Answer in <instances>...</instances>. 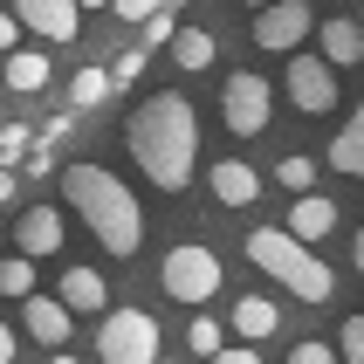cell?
Segmentation results:
<instances>
[{
  "label": "cell",
  "instance_id": "37",
  "mask_svg": "<svg viewBox=\"0 0 364 364\" xmlns=\"http://www.w3.org/2000/svg\"><path fill=\"white\" fill-rule=\"evenodd\" d=\"M76 7H110V0H76Z\"/></svg>",
  "mask_w": 364,
  "mask_h": 364
},
{
  "label": "cell",
  "instance_id": "31",
  "mask_svg": "<svg viewBox=\"0 0 364 364\" xmlns=\"http://www.w3.org/2000/svg\"><path fill=\"white\" fill-rule=\"evenodd\" d=\"M14 48H21V21L0 14V55H14Z\"/></svg>",
  "mask_w": 364,
  "mask_h": 364
},
{
  "label": "cell",
  "instance_id": "25",
  "mask_svg": "<svg viewBox=\"0 0 364 364\" xmlns=\"http://www.w3.org/2000/svg\"><path fill=\"white\" fill-rule=\"evenodd\" d=\"M28 151H35V144H28V131H21V124H0V172H14Z\"/></svg>",
  "mask_w": 364,
  "mask_h": 364
},
{
  "label": "cell",
  "instance_id": "3",
  "mask_svg": "<svg viewBox=\"0 0 364 364\" xmlns=\"http://www.w3.org/2000/svg\"><path fill=\"white\" fill-rule=\"evenodd\" d=\"M247 262L262 268V275H275V282H282L289 296H303V303H330V296H337L330 262L316 255V247H303L289 227H262V234H247Z\"/></svg>",
  "mask_w": 364,
  "mask_h": 364
},
{
  "label": "cell",
  "instance_id": "17",
  "mask_svg": "<svg viewBox=\"0 0 364 364\" xmlns=\"http://www.w3.org/2000/svg\"><path fill=\"white\" fill-rule=\"evenodd\" d=\"M275 330H282V309L268 303V296H241V303H234V337H241V344H262Z\"/></svg>",
  "mask_w": 364,
  "mask_h": 364
},
{
  "label": "cell",
  "instance_id": "38",
  "mask_svg": "<svg viewBox=\"0 0 364 364\" xmlns=\"http://www.w3.org/2000/svg\"><path fill=\"white\" fill-rule=\"evenodd\" d=\"M358 28H364V0H358Z\"/></svg>",
  "mask_w": 364,
  "mask_h": 364
},
{
  "label": "cell",
  "instance_id": "10",
  "mask_svg": "<svg viewBox=\"0 0 364 364\" xmlns=\"http://www.w3.org/2000/svg\"><path fill=\"white\" fill-rule=\"evenodd\" d=\"M55 303L69 309V316H110V282H103L97 268H62Z\"/></svg>",
  "mask_w": 364,
  "mask_h": 364
},
{
  "label": "cell",
  "instance_id": "11",
  "mask_svg": "<svg viewBox=\"0 0 364 364\" xmlns=\"http://www.w3.org/2000/svg\"><path fill=\"white\" fill-rule=\"evenodd\" d=\"M21 330L35 337V344H48V358H55L62 344H69V330H76V316L55 303V296H35V303L21 309Z\"/></svg>",
  "mask_w": 364,
  "mask_h": 364
},
{
  "label": "cell",
  "instance_id": "4",
  "mask_svg": "<svg viewBox=\"0 0 364 364\" xmlns=\"http://www.w3.org/2000/svg\"><path fill=\"white\" fill-rule=\"evenodd\" d=\"M103 364H159V316L151 309H110L97 330Z\"/></svg>",
  "mask_w": 364,
  "mask_h": 364
},
{
  "label": "cell",
  "instance_id": "9",
  "mask_svg": "<svg viewBox=\"0 0 364 364\" xmlns=\"http://www.w3.org/2000/svg\"><path fill=\"white\" fill-rule=\"evenodd\" d=\"M7 14H14L21 28H35L41 41H76L82 35V7L76 0H14Z\"/></svg>",
  "mask_w": 364,
  "mask_h": 364
},
{
  "label": "cell",
  "instance_id": "27",
  "mask_svg": "<svg viewBox=\"0 0 364 364\" xmlns=\"http://www.w3.org/2000/svg\"><path fill=\"white\" fill-rule=\"evenodd\" d=\"M110 14H117V21H159L165 0H110Z\"/></svg>",
  "mask_w": 364,
  "mask_h": 364
},
{
  "label": "cell",
  "instance_id": "18",
  "mask_svg": "<svg viewBox=\"0 0 364 364\" xmlns=\"http://www.w3.org/2000/svg\"><path fill=\"white\" fill-rule=\"evenodd\" d=\"M0 76H7V90H21V97H41V90H48V55H41V48H14Z\"/></svg>",
  "mask_w": 364,
  "mask_h": 364
},
{
  "label": "cell",
  "instance_id": "20",
  "mask_svg": "<svg viewBox=\"0 0 364 364\" xmlns=\"http://www.w3.org/2000/svg\"><path fill=\"white\" fill-rule=\"evenodd\" d=\"M0 296L35 303V262H28V255H7V262H0Z\"/></svg>",
  "mask_w": 364,
  "mask_h": 364
},
{
  "label": "cell",
  "instance_id": "23",
  "mask_svg": "<svg viewBox=\"0 0 364 364\" xmlns=\"http://www.w3.org/2000/svg\"><path fill=\"white\" fill-rule=\"evenodd\" d=\"M186 344H193V358H206V364H213V358L227 350V330L213 323V316H193V330H186Z\"/></svg>",
  "mask_w": 364,
  "mask_h": 364
},
{
  "label": "cell",
  "instance_id": "14",
  "mask_svg": "<svg viewBox=\"0 0 364 364\" xmlns=\"http://www.w3.org/2000/svg\"><path fill=\"white\" fill-rule=\"evenodd\" d=\"M206 179H213V200H220V206H255V200H262V172L241 165V159H220Z\"/></svg>",
  "mask_w": 364,
  "mask_h": 364
},
{
  "label": "cell",
  "instance_id": "35",
  "mask_svg": "<svg viewBox=\"0 0 364 364\" xmlns=\"http://www.w3.org/2000/svg\"><path fill=\"white\" fill-rule=\"evenodd\" d=\"M241 7H262V14H268V7H275V0H241Z\"/></svg>",
  "mask_w": 364,
  "mask_h": 364
},
{
  "label": "cell",
  "instance_id": "8",
  "mask_svg": "<svg viewBox=\"0 0 364 364\" xmlns=\"http://www.w3.org/2000/svg\"><path fill=\"white\" fill-rule=\"evenodd\" d=\"M282 90H289V103H296V110H309V117L337 110V69H330L323 55H289Z\"/></svg>",
  "mask_w": 364,
  "mask_h": 364
},
{
  "label": "cell",
  "instance_id": "29",
  "mask_svg": "<svg viewBox=\"0 0 364 364\" xmlns=\"http://www.w3.org/2000/svg\"><path fill=\"white\" fill-rule=\"evenodd\" d=\"M289 364H337V350H330V344H309V337H303V344L289 350Z\"/></svg>",
  "mask_w": 364,
  "mask_h": 364
},
{
  "label": "cell",
  "instance_id": "36",
  "mask_svg": "<svg viewBox=\"0 0 364 364\" xmlns=\"http://www.w3.org/2000/svg\"><path fill=\"white\" fill-rule=\"evenodd\" d=\"M48 364H76V358H69V350H55V358H48Z\"/></svg>",
  "mask_w": 364,
  "mask_h": 364
},
{
  "label": "cell",
  "instance_id": "13",
  "mask_svg": "<svg viewBox=\"0 0 364 364\" xmlns=\"http://www.w3.org/2000/svg\"><path fill=\"white\" fill-rule=\"evenodd\" d=\"M14 241H21V255H28V262L55 255V247H62V213H55V206H28V213H21V227H14Z\"/></svg>",
  "mask_w": 364,
  "mask_h": 364
},
{
  "label": "cell",
  "instance_id": "12",
  "mask_svg": "<svg viewBox=\"0 0 364 364\" xmlns=\"http://www.w3.org/2000/svg\"><path fill=\"white\" fill-rule=\"evenodd\" d=\"M316 41H323V62H330V69H358V62H364V28H358V14H330L323 28H316Z\"/></svg>",
  "mask_w": 364,
  "mask_h": 364
},
{
  "label": "cell",
  "instance_id": "15",
  "mask_svg": "<svg viewBox=\"0 0 364 364\" xmlns=\"http://www.w3.org/2000/svg\"><path fill=\"white\" fill-rule=\"evenodd\" d=\"M289 234H296V241H303V247H316V241H323V234H337V206H330L323 200V193H309V200H296V206H289Z\"/></svg>",
  "mask_w": 364,
  "mask_h": 364
},
{
  "label": "cell",
  "instance_id": "26",
  "mask_svg": "<svg viewBox=\"0 0 364 364\" xmlns=\"http://www.w3.org/2000/svg\"><path fill=\"white\" fill-rule=\"evenodd\" d=\"M337 344H344V350H337L344 364H364V316H344V330H337Z\"/></svg>",
  "mask_w": 364,
  "mask_h": 364
},
{
  "label": "cell",
  "instance_id": "34",
  "mask_svg": "<svg viewBox=\"0 0 364 364\" xmlns=\"http://www.w3.org/2000/svg\"><path fill=\"white\" fill-rule=\"evenodd\" d=\"M14 200V172H0V206Z\"/></svg>",
  "mask_w": 364,
  "mask_h": 364
},
{
  "label": "cell",
  "instance_id": "19",
  "mask_svg": "<svg viewBox=\"0 0 364 364\" xmlns=\"http://www.w3.org/2000/svg\"><path fill=\"white\" fill-rule=\"evenodd\" d=\"M172 62H179V69H193V76H200V69H213V35H206V28H179Z\"/></svg>",
  "mask_w": 364,
  "mask_h": 364
},
{
  "label": "cell",
  "instance_id": "1",
  "mask_svg": "<svg viewBox=\"0 0 364 364\" xmlns=\"http://www.w3.org/2000/svg\"><path fill=\"white\" fill-rule=\"evenodd\" d=\"M124 144H131V159H138V172L151 186L186 193V186H193V165H200V117H193V103H186L179 90H159V97L138 103Z\"/></svg>",
  "mask_w": 364,
  "mask_h": 364
},
{
  "label": "cell",
  "instance_id": "28",
  "mask_svg": "<svg viewBox=\"0 0 364 364\" xmlns=\"http://www.w3.org/2000/svg\"><path fill=\"white\" fill-rule=\"evenodd\" d=\"M172 41H179V21H172V14L144 21V48H172Z\"/></svg>",
  "mask_w": 364,
  "mask_h": 364
},
{
  "label": "cell",
  "instance_id": "7",
  "mask_svg": "<svg viewBox=\"0 0 364 364\" xmlns=\"http://www.w3.org/2000/svg\"><path fill=\"white\" fill-rule=\"evenodd\" d=\"M316 28H323V14L309 0H275L268 14H255V48H268V55H303V41Z\"/></svg>",
  "mask_w": 364,
  "mask_h": 364
},
{
  "label": "cell",
  "instance_id": "5",
  "mask_svg": "<svg viewBox=\"0 0 364 364\" xmlns=\"http://www.w3.org/2000/svg\"><path fill=\"white\" fill-rule=\"evenodd\" d=\"M159 289L172 296V303H206V296L220 289V255L200 247V241H179L159 262Z\"/></svg>",
  "mask_w": 364,
  "mask_h": 364
},
{
  "label": "cell",
  "instance_id": "2",
  "mask_svg": "<svg viewBox=\"0 0 364 364\" xmlns=\"http://www.w3.org/2000/svg\"><path fill=\"white\" fill-rule=\"evenodd\" d=\"M62 200L82 213V227H90L110 255H138V247H144L138 193H131L124 179H110L103 165H69V172H62Z\"/></svg>",
  "mask_w": 364,
  "mask_h": 364
},
{
  "label": "cell",
  "instance_id": "21",
  "mask_svg": "<svg viewBox=\"0 0 364 364\" xmlns=\"http://www.w3.org/2000/svg\"><path fill=\"white\" fill-rule=\"evenodd\" d=\"M103 97H110V69H76V76H69V103H76V110H97Z\"/></svg>",
  "mask_w": 364,
  "mask_h": 364
},
{
  "label": "cell",
  "instance_id": "32",
  "mask_svg": "<svg viewBox=\"0 0 364 364\" xmlns=\"http://www.w3.org/2000/svg\"><path fill=\"white\" fill-rule=\"evenodd\" d=\"M14 350H21L14 344V323H0V364H14Z\"/></svg>",
  "mask_w": 364,
  "mask_h": 364
},
{
  "label": "cell",
  "instance_id": "33",
  "mask_svg": "<svg viewBox=\"0 0 364 364\" xmlns=\"http://www.w3.org/2000/svg\"><path fill=\"white\" fill-rule=\"evenodd\" d=\"M350 262H358V275H364V227L350 234Z\"/></svg>",
  "mask_w": 364,
  "mask_h": 364
},
{
  "label": "cell",
  "instance_id": "30",
  "mask_svg": "<svg viewBox=\"0 0 364 364\" xmlns=\"http://www.w3.org/2000/svg\"><path fill=\"white\" fill-rule=\"evenodd\" d=\"M213 364H262V350H255V344H227Z\"/></svg>",
  "mask_w": 364,
  "mask_h": 364
},
{
  "label": "cell",
  "instance_id": "6",
  "mask_svg": "<svg viewBox=\"0 0 364 364\" xmlns=\"http://www.w3.org/2000/svg\"><path fill=\"white\" fill-rule=\"evenodd\" d=\"M220 117L234 138H262L268 124H275V90H268L255 69H234V76L220 82Z\"/></svg>",
  "mask_w": 364,
  "mask_h": 364
},
{
  "label": "cell",
  "instance_id": "16",
  "mask_svg": "<svg viewBox=\"0 0 364 364\" xmlns=\"http://www.w3.org/2000/svg\"><path fill=\"white\" fill-rule=\"evenodd\" d=\"M330 172L337 179H364V103L350 110V124H337V138H330Z\"/></svg>",
  "mask_w": 364,
  "mask_h": 364
},
{
  "label": "cell",
  "instance_id": "22",
  "mask_svg": "<svg viewBox=\"0 0 364 364\" xmlns=\"http://www.w3.org/2000/svg\"><path fill=\"white\" fill-rule=\"evenodd\" d=\"M275 179H282L296 200H309V186H316V159H309V151H289V159L275 165Z\"/></svg>",
  "mask_w": 364,
  "mask_h": 364
},
{
  "label": "cell",
  "instance_id": "24",
  "mask_svg": "<svg viewBox=\"0 0 364 364\" xmlns=\"http://www.w3.org/2000/svg\"><path fill=\"white\" fill-rule=\"evenodd\" d=\"M103 69H110V90H131V82L144 76V41H138V48H124V55H110Z\"/></svg>",
  "mask_w": 364,
  "mask_h": 364
}]
</instances>
